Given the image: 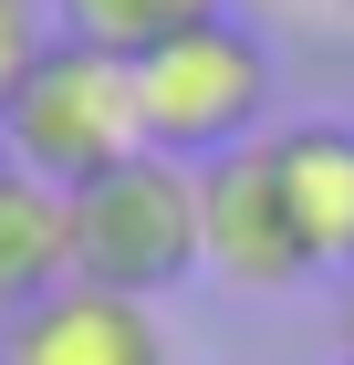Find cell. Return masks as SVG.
<instances>
[{
    "instance_id": "5b68a950",
    "label": "cell",
    "mask_w": 354,
    "mask_h": 365,
    "mask_svg": "<svg viewBox=\"0 0 354 365\" xmlns=\"http://www.w3.org/2000/svg\"><path fill=\"white\" fill-rule=\"evenodd\" d=\"M0 365H167V334H157V303L63 282L53 303L0 324Z\"/></svg>"
},
{
    "instance_id": "30bf717a",
    "label": "cell",
    "mask_w": 354,
    "mask_h": 365,
    "mask_svg": "<svg viewBox=\"0 0 354 365\" xmlns=\"http://www.w3.org/2000/svg\"><path fill=\"white\" fill-rule=\"evenodd\" d=\"M344 355H354V282H344Z\"/></svg>"
},
{
    "instance_id": "3957f363",
    "label": "cell",
    "mask_w": 354,
    "mask_h": 365,
    "mask_svg": "<svg viewBox=\"0 0 354 365\" xmlns=\"http://www.w3.org/2000/svg\"><path fill=\"white\" fill-rule=\"evenodd\" d=\"M198 272V168L136 157V168L73 188V282L157 303Z\"/></svg>"
},
{
    "instance_id": "9c48e42d",
    "label": "cell",
    "mask_w": 354,
    "mask_h": 365,
    "mask_svg": "<svg viewBox=\"0 0 354 365\" xmlns=\"http://www.w3.org/2000/svg\"><path fill=\"white\" fill-rule=\"evenodd\" d=\"M53 53V21H42V0H0V115H11V94L31 84V63Z\"/></svg>"
},
{
    "instance_id": "ba28073f",
    "label": "cell",
    "mask_w": 354,
    "mask_h": 365,
    "mask_svg": "<svg viewBox=\"0 0 354 365\" xmlns=\"http://www.w3.org/2000/svg\"><path fill=\"white\" fill-rule=\"evenodd\" d=\"M219 11H229V0H53V31L63 42H94V53H115V63H146L157 42L219 21Z\"/></svg>"
},
{
    "instance_id": "7c38bea8",
    "label": "cell",
    "mask_w": 354,
    "mask_h": 365,
    "mask_svg": "<svg viewBox=\"0 0 354 365\" xmlns=\"http://www.w3.org/2000/svg\"><path fill=\"white\" fill-rule=\"evenodd\" d=\"M344 11H354V0H344Z\"/></svg>"
},
{
    "instance_id": "8992f818",
    "label": "cell",
    "mask_w": 354,
    "mask_h": 365,
    "mask_svg": "<svg viewBox=\"0 0 354 365\" xmlns=\"http://www.w3.org/2000/svg\"><path fill=\"white\" fill-rule=\"evenodd\" d=\"M261 157H271L302 261L354 282V125H281V136H261Z\"/></svg>"
},
{
    "instance_id": "8fae6325",
    "label": "cell",
    "mask_w": 354,
    "mask_h": 365,
    "mask_svg": "<svg viewBox=\"0 0 354 365\" xmlns=\"http://www.w3.org/2000/svg\"><path fill=\"white\" fill-rule=\"evenodd\" d=\"M333 365H354V355H333Z\"/></svg>"
},
{
    "instance_id": "52a82bcc",
    "label": "cell",
    "mask_w": 354,
    "mask_h": 365,
    "mask_svg": "<svg viewBox=\"0 0 354 365\" xmlns=\"http://www.w3.org/2000/svg\"><path fill=\"white\" fill-rule=\"evenodd\" d=\"M73 282V198L0 157V324Z\"/></svg>"
},
{
    "instance_id": "6da1fadb",
    "label": "cell",
    "mask_w": 354,
    "mask_h": 365,
    "mask_svg": "<svg viewBox=\"0 0 354 365\" xmlns=\"http://www.w3.org/2000/svg\"><path fill=\"white\" fill-rule=\"evenodd\" d=\"M0 157L31 178H53L63 198L94 188V178L136 168L146 157V115H136V63L94 53V42H63L31 63V84L11 94V115H0Z\"/></svg>"
},
{
    "instance_id": "277c9868",
    "label": "cell",
    "mask_w": 354,
    "mask_h": 365,
    "mask_svg": "<svg viewBox=\"0 0 354 365\" xmlns=\"http://www.w3.org/2000/svg\"><path fill=\"white\" fill-rule=\"evenodd\" d=\"M198 272H219L229 292H292V282H313V261H302L292 220H281V188H271V157H261V146L198 168Z\"/></svg>"
},
{
    "instance_id": "7a4b0ae2",
    "label": "cell",
    "mask_w": 354,
    "mask_h": 365,
    "mask_svg": "<svg viewBox=\"0 0 354 365\" xmlns=\"http://www.w3.org/2000/svg\"><path fill=\"white\" fill-rule=\"evenodd\" d=\"M136 115H146V157H177V168H219L261 146V115H271V42L250 21H198L177 42L136 63Z\"/></svg>"
}]
</instances>
